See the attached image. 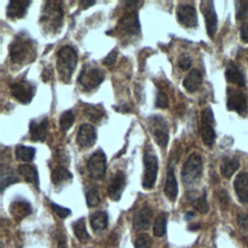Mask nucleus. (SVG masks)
<instances>
[{"label":"nucleus","mask_w":248,"mask_h":248,"mask_svg":"<svg viewBox=\"0 0 248 248\" xmlns=\"http://www.w3.org/2000/svg\"><path fill=\"white\" fill-rule=\"evenodd\" d=\"M11 60L16 64H27L36 58L34 41L24 33L18 34L9 47Z\"/></svg>","instance_id":"f257e3e1"},{"label":"nucleus","mask_w":248,"mask_h":248,"mask_svg":"<svg viewBox=\"0 0 248 248\" xmlns=\"http://www.w3.org/2000/svg\"><path fill=\"white\" fill-rule=\"evenodd\" d=\"M40 23L44 30L48 32H58L63 25V9L59 2L47 1L43 8Z\"/></svg>","instance_id":"f03ea898"},{"label":"nucleus","mask_w":248,"mask_h":248,"mask_svg":"<svg viewBox=\"0 0 248 248\" xmlns=\"http://www.w3.org/2000/svg\"><path fill=\"white\" fill-rule=\"evenodd\" d=\"M78 63V53L77 50L71 46H62L57 53L56 69L59 78L64 82H69L71 80L72 75L76 69Z\"/></svg>","instance_id":"7ed1b4c3"},{"label":"nucleus","mask_w":248,"mask_h":248,"mask_svg":"<svg viewBox=\"0 0 248 248\" xmlns=\"http://www.w3.org/2000/svg\"><path fill=\"white\" fill-rule=\"evenodd\" d=\"M202 174V160L199 153H192L181 170V180L185 187H190L199 182Z\"/></svg>","instance_id":"20e7f679"},{"label":"nucleus","mask_w":248,"mask_h":248,"mask_svg":"<svg viewBox=\"0 0 248 248\" xmlns=\"http://www.w3.org/2000/svg\"><path fill=\"white\" fill-rule=\"evenodd\" d=\"M104 78H105L104 71L88 63L83 66L78 76V82L80 84V86L83 88L84 91L90 92L96 89L103 82Z\"/></svg>","instance_id":"39448f33"},{"label":"nucleus","mask_w":248,"mask_h":248,"mask_svg":"<svg viewBox=\"0 0 248 248\" xmlns=\"http://www.w3.org/2000/svg\"><path fill=\"white\" fill-rule=\"evenodd\" d=\"M148 128L156 143L161 147H166L169 142V129L165 119L161 115L150 116L148 118Z\"/></svg>","instance_id":"423d86ee"},{"label":"nucleus","mask_w":248,"mask_h":248,"mask_svg":"<svg viewBox=\"0 0 248 248\" xmlns=\"http://www.w3.org/2000/svg\"><path fill=\"white\" fill-rule=\"evenodd\" d=\"M143 177H142V187L146 190H150L154 187L157 173H158V159L156 155L152 152H145L143 155Z\"/></svg>","instance_id":"0eeeda50"},{"label":"nucleus","mask_w":248,"mask_h":248,"mask_svg":"<svg viewBox=\"0 0 248 248\" xmlns=\"http://www.w3.org/2000/svg\"><path fill=\"white\" fill-rule=\"evenodd\" d=\"M107 158L102 149L96 150L87 162V170L91 178L103 179L106 175Z\"/></svg>","instance_id":"6e6552de"},{"label":"nucleus","mask_w":248,"mask_h":248,"mask_svg":"<svg viewBox=\"0 0 248 248\" xmlns=\"http://www.w3.org/2000/svg\"><path fill=\"white\" fill-rule=\"evenodd\" d=\"M36 87L28 80L21 79L11 85L12 96L21 104H28L35 95Z\"/></svg>","instance_id":"1a4fd4ad"},{"label":"nucleus","mask_w":248,"mask_h":248,"mask_svg":"<svg viewBox=\"0 0 248 248\" xmlns=\"http://www.w3.org/2000/svg\"><path fill=\"white\" fill-rule=\"evenodd\" d=\"M227 108L238 114H244L248 108L247 98L241 91L229 87L227 89Z\"/></svg>","instance_id":"9d476101"},{"label":"nucleus","mask_w":248,"mask_h":248,"mask_svg":"<svg viewBox=\"0 0 248 248\" xmlns=\"http://www.w3.org/2000/svg\"><path fill=\"white\" fill-rule=\"evenodd\" d=\"M118 28L120 32L126 36L138 35L140 30L138 13L136 11H132L125 14L118 22Z\"/></svg>","instance_id":"9b49d317"},{"label":"nucleus","mask_w":248,"mask_h":248,"mask_svg":"<svg viewBox=\"0 0 248 248\" xmlns=\"http://www.w3.org/2000/svg\"><path fill=\"white\" fill-rule=\"evenodd\" d=\"M201 10L203 14L205 28L207 35L213 38L217 31V15L214 10V4L212 1H202L201 3Z\"/></svg>","instance_id":"f8f14e48"},{"label":"nucleus","mask_w":248,"mask_h":248,"mask_svg":"<svg viewBox=\"0 0 248 248\" xmlns=\"http://www.w3.org/2000/svg\"><path fill=\"white\" fill-rule=\"evenodd\" d=\"M125 173L121 170H118L109 179V182L108 184V196L112 201H119L122 196V192L125 188Z\"/></svg>","instance_id":"ddd939ff"},{"label":"nucleus","mask_w":248,"mask_h":248,"mask_svg":"<svg viewBox=\"0 0 248 248\" xmlns=\"http://www.w3.org/2000/svg\"><path fill=\"white\" fill-rule=\"evenodd\" d=\"M176 16L179 23L185 27L193 28L198 25V16L196 9L191 5H180L177 7Z\"/></svg>","instance_id":"4468645a"},{"label":"nucleus","mask_w":248,"mask_h":248,"mask_svg":"<svg viewBox=\"0 0 248 248\" xmlns=\"http://www.w3.org/2000/svg\"><path fill=\"white\" fill-rule=\"evenodd\" d=\"M97 140V133L93 125L82 124L78 132L77 142L81 148L91 147Z\"/></svg>","instance_id":"2eb2a0df"},{"label":"nucleus","mask_w":248,"mask_h":248,"mask_svg":"<svg viewBox=\"0 0 248 248\" xmlns=\"http://www.w3.org/2000/svg\"><path fill=\"white\" fill-rule=\"evenodd\" d=\"M48 119L46 117L42 118L41 120H32L29 125L30 138L33 141H45L47 134Z\"/></svg>","instance_id":"dca6fc26"},{"label":"nucleus","mask_w":248,"mask_h":248,"mask_svg":"<svg viewBox=\"0 0 248 248\" xmlns=\"http://www.w3.org/2000/svg\"><path fill=\"white\" fill-rule=\"evenodd\" d=\"M152 218V211L149 206H142L138 209L133 217V226L136 231H144L149 228Z\"/></svg>","instance_id":"f3484780"},{"label":"nucleus","mask_w":248,"mask_h":248,"mask_svg":"<svg viewBox=\"0 0 248 248\" xmlns=\"http://www.w3.org/2000/svg\"><path fill=\"white\" fill-rule=\"evenodd\" d=\"M235 194L240 202H248V172H240L237 174L233 182Z\"/></svg>","instance_id":"a211bd4d"},{"label":"nucleus","mask_w":248,"mask_h":248,"mask_svg":"<svg viewBox=\"0 0 248 248\" xmlns=\"http://www.w3.org/2000/svg\"><path fill=\"white\" fill-rule=\"evenodd\" d=\"M31 4L30 1L24 0H16V1H10L7 6V16L10 18H21L25 16L26 11Z\"/></svg>","instance_id":"6ab92c4d"},{"label":"nucleus","mask_w":248,"mask_h":248,"mask_svg":"<svg viewBox=\"0 0 248 248\" xmlns=\"http://www.w3.org/2000/svg\"><path fill=\"white\" fill-rule=\"evenodd\" d=\"M164 193L170 202H174L177 198L178 187H177V181H176L175 174L172 168H169L168 170L166 183L164 187Z\"/></svg>","instance_id":"aec40b11"},{"label":"nucleus","mask_w":248,"mask_h":248,"mask_svg":"<svg viewBox=\"0 0 248 248\" xmlns=\"http://www.w3.org/2000/svg\"><path fill=\"white\" fill-rule=\"evenodd\" d=\"M10 212L16 219L21 220L25 216L31 214L32 206L27 201L15 200L10 205Z\"/></svg>","instance_id":"412c9836"},{"label":"nucleus","mask_w":248,"mask_h":248,"mask_svg":"<svg viewBox=\"0 0 248 248\" xmlns=\"http://www.w3.org/2000/svg\"><path fill=\"white\" fill-rule=\"evenodd\" d=\"M226 79L233 84H236L240 87L245 86V79L244 76L241 73V71L238 69V67L232 61H230L226 68Z\"/></svg>","instance_id":"4be33fe9"},{"label":"nucleus","mask_w":248,"mask_h":248,"mask_svg":"<svg viewBox=\"0 0 248 248\" xmlns=\"http://www.w3.org/2000/svg\"><path fill=\"white\" fill-rule=\"evenodd\" d=\"M17 170L19 174L23 176L26 182L33 184L37 189H39V184H40L39 173L37 169L34 166L28 165V164H22L18 167Z\"/></svg>","instance_id":"5701e85b"},{"label":"nucleus","mask_w":248,"mask_h":248,"mask_svg":"<svg viewBox=\"0 0 248 248\" xmlns=\"http://www.w3.org/2000/svg\"><path fill=\"white\" fill-rule=\"evenodd\" d=\"M202 81V77L198 69H193L183 80V86L188 92L197 91Z\"/></svg>","instance_id":"b1692460"},{"label":"nucleus","mask_w":248,"mask_h":248,"mask_svg":"<svg viewBox=\"0 0 248 248\" xmlns=\"http://www.w3.org/2000/svg\"><path fill=\"white\" fill-rule=\"evenodd\" d=\"M108 224V217L107 212L99 210L91 214L90 216V225L92 230L95 232H103L104 230L107 229Z\"/></svg>","instance_id":"393cba45"},{"label":"nucleus","mask_w":248,"mask_h":248,"mask_svg":"<svg viewBox=\"0 0 248 248\" xmlns=\"http://www.w3.org/2000/svg\"><path fill=\"white\" fill-rule=\"evenodd\" d=\"M72 178L73 174L64 166H56L51 171V181L55 186H60Z\"/></svg>","instance_id":"a878e982"},{"label":"nucleus","mask_w":248,"mask_h":248,"mask_svg":"<svg viewBox=\"0 0 248 248\" xmlns=\"http://www.w3.org/2000/svg\"><path fill=\"white\" fill-rule=\"evenodd\" d=\"M72 228L74 231V233L76 235V237L81 242V243H85L88 241V239L90 238L87 230H86V224H85V218L84 217H80L79 219H78L77 221H75L72 224Z\"/></svg>","instance_id":"bb28decb"},{"label":"nucleus","mask_w":248,"mask_h":248,"mask_svg":"<svg viewBox=\"0 0 248 248\" xmlns=\"http://www.w3.org/2000/svg\"><path fill=\"white\" fill-rule=\"evenodd\" d=\"M85 115L93 122L98 123L106 116L104 108L100 105H86L84 108Z\"/></svg>","instance_id":"cd10ccee"},{"label":"nucleus","mask_w":248,"mask_h":248,"mask_svg":"<svg viewBox=\"0 0 248 248\" xmlns=\"http://www.w3.org/2000/svg\"><path fill=\"white\" fill-rule=\"evenodd\" d=\"M18 182V178L12 169L9 167H1V174H0V184H1V191H4L5 188L9 187L10 185Z\"/></svg>","instance_id":"c85d7f7f"},{"label":"nucleus","mask_w":248,"mask_h":248,"mask_svg":"<svg viewBox=\"0 0 248 248\" xmlns=\"http://www.w3.org/2000/svg\"><path fill=\"white\" fill-rule=\"evenodd\" d=\"M239 168V162L236 158H229V157H225L222 160L221 163V172L222 174L227 177L230 178L235 171L236 170Z\"/></svg>","instance_id":"c756f323"},{"label":"nucleus","mask_w":248,"mask_h":248,"mask_svg":"<svg viewBox=\"0 0 248 248\" xmlns=\"http://www.w3.org/2000/svg\"><path fill=\"white\" fill-rule=\"evenodd\" d=\"M167 220H168V215L166 212H161L159 215H157L153 225L154 235L158 237H162L165 235L167 232Z\"/></svg>","instance_id":"7c9ffc66"},{"label":"nucleus","mask_w":248,"mask_h":248,"mask_svg":"<svg viewBox=\"0 0 248 248\" xmlns=\"http://www.w3.org/2000/svg\"><path fill=\"white\" fill-rule=\"evenodd\" d=\"M202 124V123H201ZM201 135H202V142L206 145V146H212L214 141H215V138H216V134L213 128V125L210 124H202L201 127Z\"/></svg>","instance_id":"2f4dec72"},{"label":"nucleus","mask_w":248,"mask_h":248,"mask_svg":"<svg viewBox=\"0 0 248 248\" xmlns=\"http://www.w3.org/2000/svg\"><path fill=\"white\" fill-rule=\"evenodd\" d=\"M36 149L31 146L17 145L16 148V156L22 162H31L35 157Z\"/></svg>","instance_id":"473e14b6"},{"label":"nucleus","mask_w":248,"mask_h":248,"mask_svg":"<svg viewBox=\"0 0 248 248\" xmlns=\"http://www.w3.org/2000/svg\"><path fill=\"white\" fill-rule=\"evenodd\" d=\"M74 121H75V114L73 110L72 109L65 110L60 115V119H59L60 130L63 132H66L72 127V125L74 124Z\"/></svg>","instance_id":"72a5a7b5"},{"label":"nucleus","mask_w":248,"mask_h":248,"mask_svg":"<svg viewBox=\"0 0 248 248\" xmlns=\"http://www.w3.org/2000/svg\"><path fill=\"white\" fill-rule=\"evenodd\" d=\"M192 204L195 207V209H197L200 213H202V214L207 213L209 210V205H208L207 200H206V192L203 191V193L201 196L195 198L192 201Z\"/></svg>","instance_id":"f704fd0d"},{"label":"nucleus","mask_w":248,"mask_h":248,"mask_svg":"<svg viewBox=\"0 0 248 248\" xmlns=\"http://www.w3.org/2000/svg\"><path fill=\"white\" fill-rule=\"evenodd\" d=\"M248 16V0H238L235 2V18L238 20Z\"/></svg>","instance_id":"c9c22d12"},{"label":"nucleus","mask_w":248,"mask_h":248,"mask_svg":"<svg viewBox=\"0 0 248 248\" xmlns=\"http://www.w3.org/2000/svg\"><path fill=\"white\" fill-rule=\"evenodd\" d=\"M237 223L242 238L248 245V214H240L237 218Z\"/></svg>","instance_id":"e433bc0d"},{"label":"nucleus","mask_w":248,"mask_h":248,"mask_svg":"<svg viewBox=\"0 0 248 248\" xmlns=\"http://www.w3.org/2000/svg\"><path fill=\"white\" fill-rule=\"evenodd\" d=\"M99 191L96 187L89 189L86 193V203L89 207H95L100 203Z\"/></svg>","instance_id":"4c0bfd02"},{"label":"nucleus","mask_w":248,"mask_h":248,"mask_svg":"<svg viewBox=\"0 0 248 248\" xmlns=\"http://www.w3.org/2000/svg\"><path fill=\"white\" fill-rule=\"evenodd\" d=\"M151 245L152 239L147 233L139 234L134 241L135 248H151Z\"/></svg>","instance_id":"58836bf2"},{"label":"nucleus","mask_w":248,"mask_h":248,"mask_svg":"<svg viewBox=\"0 0 248 248\" xmlns=\"http://www.w3.org/2000/svg\"><path fill=\"white\" fill-rule=\"evenodd\" d=\"M202 124H214V114L210 108H205L202 112Z\"/></svg>","instance_id":"ea45409f"},{"label":"nucleus","mask_w":248,"mask_h":248,"mask_svg":"<svg viewBox=\"0 0 248 248\" xmlns=\"http://www.w3.org/2000/svg\"><path fill=\"white\" fill-rule=\"evenodd\" d=\"M50 206H51L53 212H55V214H56L59 218L64 219V218H66L67 216H69V215L71 214V210H70L69 208H67V207H63V206L58 205V204L53 203V202L50 203Z\"/></svg>","instance_id":"a19ab883"},{"label":"nucleus","mask_w":248,"mask_h":248,"mask_svg":"<svg viewBox=\"0 0 248 248\" xmlns=\"http://www.w3.org/2000/svg\"><path fill=\"white\" fill-rule=\"evenodd\" d=\"M156 107L160 108H166L169 107V99L163 91H158L156 96Z\"/></svg>","instance_id":"79ce46f5"},{"label":"nucleus","mask_w":248,"mask_h":248,"mask_svg":"<svg viewBox=\"0 0 248 248\" xmlns=\"http://www.w3.org/2000/svg\"><path fill=\"white\" fill-rule=\"evenodd\" d=\"M191 65H192V60H191V58H190L189 55H187V54H181V55L179 56V58H178V66H179L182 70H184V71L188 70V69L191 67Z\"/></svg>","instance_id":"37998d69"},{"label":"nucleus","mask_w":248,"mask_h":248,"mask_svg":"<svg viewBox=\"0 0 248 248\" xmlns=\"http://www.w3.org/2000/svg\"><path fill=\"white\" fill-rule=\"evenodd\" d=\"M117 49L116 48H113L103 60V63L106 65V66H111L114 64L116 58H117Z\"/></svg>","instance_id":"c03bdc74"},{"label":"nucleus","mask_w":248,"mask_h":248,"mask_svg":"<svg viewBox=\"0 0 248 248\" xmlns=\"http://www.w3.org/2000/svg\"><path fill=\"white\" fill-rule=\"evenodd\" d=\"M218 200H219V202L221 204L222 207L226 208L228 205H229V202H230V198L227 194V192L225 190H220L219 193H218Z\"/></svg>","instance_id":"a18cd8bd"},{"label":"nucleus","mask_w":248,"mask_h":248,"mask_svg":"<svg viewBox=\"0 0 248 248\" xmlns=\"http://www.w3.org/2000/svg\"><path fill=\"white\" fill-rule=\"evenodd\" d=\"M56 240H57V245L58 248H67V241H66V237L63 233V232L58 231L55 236Z\"/></svg>","instance_id":"49530a36"},{"label":"nucleus","mask_w":248,"mask_h":248,"mask_svg":"<svg viewBox=\"0 0 248 248\" xmlns=\"http://www.w3.org/2000/svg\"><path fill=\"white\" fill-rule=\"evenodd\" d=\"M240 38L244 43L248 44V22H245L241 25Z\"/></svg>","instance_id":"de8ad7c7"},{"label":"nucleus","mask_w":248,"mask_h":248,"mask_svg":"<svg viewBox=\"0 0 248 248\" xmlns=\"http://www.w3.org/2000/svg\"><path fill=\"white\" fill-rule=\"evenodd\" d=\"M42 77H43V79H44L45 82L48 81V80L51 78V77H52V71H51V69H45L44 72H43V74H42Z\"/></svg>","instance_id":"09e8293b"},{"label":"nucleus","mask_w":248,"mask_h":248,"mask_svg":"<svg viewBox=\"0 0 248 248\" xmlns=\"http://www.w3.org/2000/svg\"><path fill=\"white\" fill-rule=\"evenodd\" d=\"M115 108V110H119L120 108H122L121 109V111L122 112H129V111H131V108L127 106V105H122V106H120V107H114Z\"/></svg>","instance_id":"8fccbe9b"},{"label":"nucleus","mask_w":248,"mask_h":248,"mask_svg":"<svg viewBox=\"0 0 248 248\" xmlns=\"http://www.w3.org/2000/svg\"><path fill=\"white\" fill-rule=\"evenodd\" d=\"M94 4H95L94 1H93V2H87V1H81V2H80V5H81L82 8H84V9H86V8H88V7H90V6L94 5Z\"/></svg>","instance_id":"3c124183"},{"label":"nucleus","mask_w":248,"mask_h":248,"mask_svg":"<svg viewBox=\"0 0 248 248\" xmlns=\"http://www.w3.org/2000/svg\"><path fill=\"white\" fill-rule=\"evenodd\" d=\"M188 229H189L190 231H196V230L200 229V225H199V224H194V225L189 226V227H188Z\"/></svg>","instance_id":"603ef678"},{"label":"nucleus","mask_w":248,"mask_h":248,"mask_svg":"<svg viewBox=\"0 0 248 248\" xmlns=\"http://www.w3.org/2000/svg\"><path fill=\"white\" fill-rule=\"evenodd\" d=\"M193 216H194V212L188 211V212L185 214V220H189V219H191Z\"/></svg>","instance_id":"864d4df0"}]
</instances>
